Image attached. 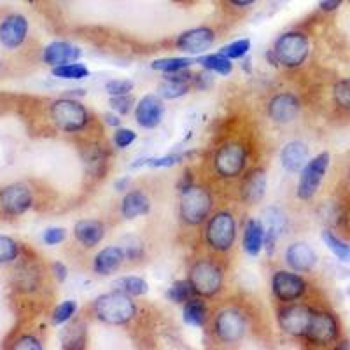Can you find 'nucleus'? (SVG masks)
Instances as JSON below:
<instances>
[{
  "label": "nucleus",
  "instance_id": "nucleus-1",
  "mask_svg": "<svg viewBox=\"0 0 350 350\" xmlns=\"http://www.w3.org/2000/svg\"><path fill=\"white\" fill-rule=\"evenodd\" d=\"M93 308H95L96 317L111 326H121V324L130 323L137 314V305L131 296L118 289L98 296Z\"/></svg>",
  "mask_w": 350,
  "mask_h": 350
},
{
  "label": "nucleus",
  "instance_id": "nucleus-2",
  "mask_svg": "<svg viewBox=\"0 0 350 350\" xmlns=\"http://www.w3.org/2000/svg\"><path fill=\"white\" fill-rule=\"evenodd\" d=\"M310 53V40L301 32L282 33L275 40L273 49L268 53L273 64H279L287 68H296L305 64Z\"/></svg>",
  "mask_w": 350,
  "mask_h": 350
},
{
  "label": "nucleus",
  "instance_id": "nucleus-3",
  "mask_svg": "<svg viewBox=\"0 0 350 350\" xmlns=\"http://www.w3.org/2000/svg\"><path fill=\"white\" fill-rule=\"evenodd\" d=\"M212 211V195L196 184H186L180 191V217L189 226H198Z\"/></svg>",
  "mask_w": 350,
  "mask_h": 350
},
{
  "label": "nucleus",
  "instance_id": "nucleus-4",
  "mask_svg": "<svg viewBox=\"0 0 350 350\" xmlns=\"http://www.w3.org/2000/svg\"><path fill=\"white\" fill-rule=\"evenodd\" d=\"M187 282L191 286L193 293L203 298H211L223 289L224 275L217 262L208 259H200L189 270Z\"/></svg>",
  "mask_w": 350,
  "mask_h": 350
},
{
  "label": "nucleus",
  "instance_id": "nucleus-5",
  "mask_svg": "<svg viewBox=\"0 0 350 350\" xmlns=\"http://www.w3.org/2000/svg\"><path fill=\"white\" fill-rule=\"evenodd\" d=\"M49 116H51L56 128H60L62 131H67V133L81 131L90 121L86 107L77 100L67 98V96L53 102L51 107H49Z\"/></svg>",
  "mask_w": 350,
  "mask_h": 350
},
{
  "label": "nucleus",
  "instance_id": "nucleus-6",
  "mask_svg": "<svg viewBox=\"0 0 350 350\" xmlns=\"http://www.w3.org/2000/svg\"><path fill=\"white\" fill-rule=\"evenodd\" d=\"M205 239L208 245L217 252L230 251L237 239L235 217L230 212H217L211 217L205 231Z\"/></svg>",
  "mask_w": 350,
  "mask_h": 350
},
{
  "label": "nucleus",
  "instance_id": "nucleus-7",
  "mask_svg": "<svg viewBox=\"0 0 350 350\" xmlns=\"http://www.w3.org/2000/svg\"><path fill=\"white\" fill-rule=\"evenodd\" d=\"M331 156L329 152H321L315 158H312L310 161H306V165L301 170V177H299L298 184V195L299 200H312L315 196V193L319 191V187L323 184L324 177L327 174V168H329Z\"/></svg>",
  "mask_w": 350,
  "mask_h": 350
},
{
  "label": "nucleus",
  "instance_id": "nucleus-8",
  "mask_svg": "<svg viewBox=\"0 0 350 350\" xmlns=\"http://www.w3.org/2000/svg\"><path fill=\"white\" fill-rule=\"evenodd\" d=\"M247 161V151L242 144L230 142L224 144L217 149L214 156V167L221 177L224 179H233L239 177L245 168Z\"/></svg>",
  "mask_w": 350,
  "mask_h": 350
},
{
  "label": "nucleus",
  "instance_id": "nucleus-9",
  "mask_svg": "<svg viewBox=\"0 0 350 350\" xmlns=\"http://www.w3.org/2000/svg\"><path fill=\"white\" fill-rule=\"evenodd\" d=\"M33 195L32 189L23 183H14L0 189V208L11 217L23 215L32 207Z\"/></svg>",
  "mask_w": 350,
  "mask_h": 350
},
{
  "label": "nucleus",
  "instance_id": "nucleus-10",
  "mask_svg": "<svg viewBox=\"0 0 350 350\" xmlns=\"http://www.w3.org/2000/svg\"><path fill=\"white\" fill-rule=\"evenodd\" d=\"M245 319L235 308L219 312L214 321V331L223 343H239L245 334Z\"/></svg>",
  "mask_w": 350,
  "mask_h": 350
},
{
  "label": "nucleus",
  "instance_id": "nucleus-11",
  "mask_svg": "<svg viewBox=\"0 0 350 350\" xmlns=\"http://www.w3.org/2000/svg\"><path fill=\"white\" fill-rule=\"evenodd\" d=\"M338 333L340 326L334 315L327 314V312H314L305 338L315 345H327L338 338Z\"/></svg>",
  "mask_w": 350,
  "mask_h": 350
},
{
  "label": "nucleus",
  "instance_id": "nucleus-12",
  "mask_svg": "<svg viewBox=\"0 0 350 350\" xmlns=\"http://www.w3.org/2000/svg\"><path fill=\"white\" fill-rule=\"evenodd\" d=\"M312 315H314V310L305 305L284 306L279 312V326L284 333L301 338L310 326Z\"/></svg>",
  "mask_w": 350,
  "mask_h": 350
},
{
  "label": "nucleus",
  "instance_id": "nucleus-13",
  "mask_svg": "<svg viewBox=\"0 0 350 350\" xmlns=\"http://www.w3.org/2000/svg\"><path fill=\"white\" fill-rule=\"evenodd\" d=\"M306 289L305 280L296 273L291 271H275L271 277V291H273L275 298L282 303L296 301L303 296Z\"/></svg>",
  "mask_w": 350,
  "mask_h": 350
},
{
  "label": "nucleus",
  "instance_id": "nucleus-14",
  "mask_svg": "<svg viewBox=\"0 0 350 350\" xmlns=\"http://www.w3.org/2000/svg\"><path fill=\"white\" fill-rule=\"evenodd\" d=\"M215 40V33L208 27H196L186 30L177 39V49L187 53V55H202L212 48Z\"/></svg>",
  "mask_w": 350,
  "mask_h": 350
},
{
  "label": "nucleus",
  "instance_id": "nucleus-15",
  "mask_svg": "<svg viewBox=\"0 0 350 350\" xmlns=\"http://www.w3.org/2000/svg\"><path fill=\"white\" fill-rule=\"evenodd\" d=\"M28 20L23 14H9L0 23V44L5 49H18L27 40Z\"/></svg>",
  "mask_w": 350,
  "mask_h": 350
},
{
  "label": "nucleus",
  "instance_id": "nucleus-16",
  "mask_svg": "<svg viewBox=\"0 0 350 350\" xmlns=\"http://www.w3.org/2000/svg\"><path fill=\"white\" fill-rule=\"evenodd\" d=\"M299 107V100L293 93H280L268 102V116L275 123H293L298 118Z\"/></svg>",
  "mask_w": 350,
  "mask_h": 350
},
{
  "label": "nucleus",
  "instance_id": "nucleus-17",
  "mask_svg": "<svg viewBox=\"0 0 350 350\" xmlns=\"http://www.w3.org/2000/svg\"><path fill=\"white\" fill-rule=\"evenodd\" d=\"M165 105L158 95H146L135 107V120L146 130H152L163 120Z\"/></svg>",
  "mask_w": 350,
  "mask_h": 350
},
{
  "label": "nucleus",
  "instance_id": "nucleus-18",
  "mask_svg": "<svg viewBox=\"0 0 350 350\" xmlns=\"http://www.w3.org/2000/svg\"><path fill=\"white\" fill-rule=\"evenodd\" d=\"M81 58V49L77 46L65 40H55L48 44L42 51V62L49 67H58V65L74 64Z\"/></svg>",
  "mask_w": 350,
  "mask_h": 350
},
{
  "label": "nucleus",
  "instance_id": "nucleus-19",
  "mask_svg": "<svg viewBox=\"0 0 350 350\" xmlns=\"http://www.w3.org/2000/svg\"><path fill=\"white\" fill-rule=\"evenodd\" d=\"M286 262L289 268L296 273H308L317 265V254L310 245L298 242L287 247L286 251Z\"/></svg>",
  "mask_w": 350,
  "mask_h": 350
},
{
  "label": "nucleus",
  "instance_id": "nucleus-20",
  "mask_svg": "<svg viewBox=\"0 0 350 350\" xmlns=\"http://www.w3.org/2000/svg\"><path fill=\"white\" fill-rule=\"evenodd\" d=\"M306 161H308V148L305 142L293 140L284 146L282 152H280V163H282L284 170H287L289 174H298L299 170H303Z\"/></svg>",
  "mask_w": 350,
  "mask_h": 350
},
{
  "label": "nucleus",
  "instance_id": "nucleus-21",
  "mask_svg": "<svg viewBox=\"0 0 350 350\" xmlns=\"http://www.w3.org/2000/svg\"><path fill=\"white\" fill-rule=\"evenodd\" d=\"M124 259H126V256H124L121 245H109L96 254L93 270L98 275H112L114 271L120 270Z\"/></svg>",
  "mask_w": 350,
  "mask_h": 350
},
{
  "label": "nucleus",
  "instance_id": "nucleus-22",
  "mask_svg": "<svg viewBox=\"0 0 350 350\" xmlns=\"http://www.w3.org/2000/svg\"><path fill=\"white\" fill-rule=\"evenodd\" d=\"M267 226H265V249L268 254H273L275 247H277V240L284 233L286 228V215L280 208L271 207L267 211Z\"/></svg>",
  "mask_w": 350,
  "mask_h": 350
},
{
  "label": "nucleus",
  "instance_id": "nucleus-23",
  "mask_svg": "<svg viewBox=\"0 0 350 350\" xmlns=\"http://www.w3.org/2000/svg\"><path fill=\"white\" fill-rule=\"evenodd\" d=\"M265 193H267V174H265V170L258 168V170L247 175L245 180H243L242 200L252 205V203L261 202Z\"/></svg>",
  "mask_w": 350,
  "mask_h": 350
},
{
  "label": "nucleus",
  "instance_id": "nucleus-24",
  "mask_svg": "<svg viewBox=\"0 0 350 350\" xmlns=\"http://www.w3.org/2000/svg\"><path fill=\"white\" fill-rule=\"evenodd\" d=\"M265 247V224L258 219H251L243 231V251L252 258H258Z\"/></svg>",
  "mask_w": 350,
  "mask_h": 350
},
{
  "label": "nucleus",
  "instance_id": "nucleus-25",
  "mask_svg": "<svg viewBox=\"0 0 350 350\" xmlns=\"http://www.w3.org/2000/svg\"><path fill=\"white\" fill-rule=\"evenodd\" d=\"M104 224L98 223V221H79V223L74 226V237H76L77 242L83 247H92L98 245L104 239Z\"/></svg>",
  "mask_w": 350,
  "mask_h": 350
},
{
  "label": "nucleus",
  "instance_id": "nucleus-26",
  "mask_svg": "<svg viewBox=\"0 0 350 350\" xmlns=\"http://www.w3.org/2000/svg\"><path fill=\"white\" fill-rule=\"evenodd\" d=\"M151 211V202L142 191H130L121 203V214L124 219H135Z\"/></svg>",
  "mask_w": 350,
  "mask_h": 350
},
{
  "label": "nucleus",
  "instance_id": "nucleus-27",
  "mask_svg": "<svg viewBox=\"0 0 350 350\" xmlns=\"http://www.w3.org/2000/svg\"><path fill=\"white\" fill-rule=\"evenodd\" d=\"M207 317L208 310L202 299H187V301L184 303L183 319L187 326L203 327L205 323H207Z\"/></svg>",
  "mask_w": 350,
  "mask_h": 350
},
{
  "label": "nucleus",
  "instance_id": "nucleus-28",
  "mask_svg": "<svg viewBox=\"0 0 350 350\" xmlns=\"http://www.w3.org/2000/svg\"><path fill=\"white\" fill-rule=\"evenodd\" d=\"M86 338L88 329L86 326H84V323L68 324L64 329V333H62V347L70 350L83 349V347L86 345Z\"/></svg>",
  "mask_w": 350,
  "mask_h": 350
},
{
  "label": "nucleus",
  "instance_id": "nucleus-29",
  "mask_svg": "<svg viewBox=\"0 0 350 350\" xmlns=\"http://www.w3.org/2000/svg\"><path fill=\"white\" fill-rule=\"evenodd\" d=\"M198 64L202 65L205 70L212 72V74H221V76H230L233 72V60H230L223 53H215V55H205L200 56Z\"/></svg>",
  "mask_w": 350,
  "mask_h": 350
},
{
  "label": "nucleus",
  "instance_id": "nucleus-30",
  "mask_svg": "<svg viewBox=\"0 0 350 350\" xmlns=\"http://www.w3.org/2000/svg\"><path fill=\"white\" fill-rule=\"evenodd\" d=\"M189 92V84L186 81H177L172 77H165V81L158 86V96L165 100H175L184 96Z\"/></svg>",
  "mask_w": 350,
  "mask_h": 350
},
{
  "label": "nucleus",
  "instance_id": "nucleus-31",
  "mask_svg": "<svg viewBox=\"0 0 350 350\" xmlns=\"http://www.w3.org/2000/svg\"><path fill=\"white\" fill-rule=\"evenodd\" d=\"M51 74L55 77H58V79L79 81L90 76V70H88L86 65L74 62V64H65V65H58V67H53Z\"/></svg>",
  "mask_w": 350,
  "mask_h": 350
},
{
  "label": "nucleus",
  "instance_id": "nucleus-32",
  "mask_svg": "<svg viewBox=\"0 0 350 350\" xmlns=\"http://www.w3.org/2000/svg\"><path fill=\"white\" fill-rule=\"evenodd\" d=\"M323 242L326 243V247L331 251V254L342 262H350V245L347 242H343L342 239H338L336 235H333L331 231H323Z\"/></svg>",
  "mask_w": 350,
  "mask_h": 350
},
{
  "label": "nucleus",
  "instance_id": "nucleus-33",
  "mask_svg": "<svg viewBox=\"0 0 350 350\" xmlns=\"http://www.w3.org/2000/svg\"><path fill=\"white\" fill-rule=\"evenodd\" d=\"M195 62L191 58H161V60L152 62V68L163 72L167 76V74H177L180 70H187Z\"/></svg>",
  "mask_w": 350,
  "mask_h": 350
},
{
  "label": "nucleus",
  "instance_id": "nucleus-34",
  "mask_svg": "<svg viewBox=\"0 0 350 350\" xmlns=\"http://www.w3.org/2000/svg\"><path fill=\"white\" fill-rule=\"evenodd\" d=\"M114 287L118 291H123L130 296H142L148 293V282L140 277H121L114 282Z\"/></svg>",
  "mask_w": 350,
  "mask_h": 350
},
{
  "label": "nucleus",
  "instance_id": "nucleus-35",
  "mask_svg": "<svg viewBox=\"0 0 350 350\" xmlns=\"http://www.w3.org/2000/svg\"><path fill=\"white\" fill-rule=\"evenodd\" d=\"M84 163H86L88 170L92 174L100 175V172H104L105 165V154L98 146H90L84 152Z\"/></svg>",
  "mask_w": 350,
  "mask_h": 350
},
{
  "label": "nucleus",
  "instance_id": "nucleus-36",
  "mask_svg": "<svg viewBox=\"0 0 350 350\" xmlns=\"http://www.w3.org/2000/svg\"><path fill=\"white\" fill-rule=\"evenodd\" d=\"M77 312V301L74 299H67V301L60 303V305L56 306L55 312L51 315V321L55 326H62V324L68 323Z\"/></svg>",
  "mask_w": 350,
  "mask_h": 350
},
{
  "label": "nucleus",
  "instance_id": "nucleus-37",
  "mask_svg": "<svg viewBox=\"0 0 350 350\" xmlns=\"http://www.w3.org/2000/svg\"><path fill=\"white\" fill-rule=\"evenodd\" d=\"M20 256V247L14 239L8 235H0V265H8L18 259Z\"/></svg>",
  "mask_w": 350,
  "mask_h": 350
},
{
  "label": "nucleus",
  "instance_id": "nucleus-38",
  "mask_svg": "<svg viewBox=\"0 0 350 350\" xmlns=\"http://www.w3.org/2000/svg\"><path fill=\"white\" fill-rule=\"evenodd\" d=\"M191 286L187 280H177V282L172 284L167 291V299L174 303H186L187 299L191 298Z\"/></svg>",
  "mask_w": 350,
  "mask_h": 350
},
{
  "label": "nucleus",
  "instance_id": "nucleus-39",
  "mask_svg": "<svg viewBox=\"0 0 350 350\" xmlns=\"http://www.w3.org/2000/svg\"><path fill=\"white\" fill-rule=\"evenodd\" d=\"M251 49V40L249 39H239L235 42L228 44L219 53H223L224 56H228L230 60H242L245 58L247 53Z\"/></svg>",
  "mask_w": 350,
  "mask_h": 350
},
{
  "label": "nucleus",
  "instance_id": "nucleus-40",
  "mask_svg": "<svg viewBox=\"0 0 350 350\" xmlns=\"http://www.w3.org/2000/svg\"><path fill=\"white\" fill-rule=\"evenodd\" d=\"M333 96L338 107L350 111V77L349 79H342L340 83L334 84Z\"/></svg>",
  "mask_w": 350,
  "mask_h": 350
},
{
  "label": "nucleus",
  "instance_id": "nucleus-41",
  "mask_svg": "<svg viewBox=\"0 0 350 350\" xmlns=\"http://www.w3.org/2000/svg\"><path fill=\"white\" fill-rule=\"evenodd\" d=\"M183 159L180 154H168V156H161V158H146L142 159V163H133V167H140V165H148V167L152 168H168L177 165Z\"/></svg>",
  "mask_w": 350,
  "mask_h": 350
},
{
  "label": "nucleus",
  "instance_id": "nucleus-42",
  "mask_svg": "<svg viewBox=\"0 0 350 350\" xmlns=\"http://www.w3.org/2000/svg\"><path fill=\"white\" fill-rule=\"evenodd\" d=\"M131 90H133V83L130 79H112L105 84V92L111 96L130 95Z\"/></svg>",
  "mask_w": 350,
  "mask_h": 350
},
{
  "label": "nucleus",
  "instance_id": "nucleus-43",
  "mask_svg": "<svg viewBox=\"0 0 350 350\" xmlns=\"http://www.w3.org/2000/svg\"><path fill=\"white\" fill-rule=\"evenodd\" d=\"M137 140V133L130 128H116L114 144L118 149H126Z\"/></svg>",
  "mask_w": 350,
  "mask_h": 350
},
{
  "label": "nucleus",
  "instance_id": "nucleus-44",
  "mask_svg": "<svg viewBox=\"0 0 350 350\" xmlns=\"http://www.w3.org/2000/svg\"><path fill=\"white\" fill-rule=\"evenodd\" d=\"M121 249L124 251L126 259H131V261H137V259L142 258V254H144L142 242H140L139 239H135V237H130V239H126V243H124V245H121Z\"/></svg>",
  "mask_w": 350,
  "mask_h": 350
},
{
  "label": "nucleus",
  "instance_id": "nucleus-45",
  "mask_svg": "<svg viewBox=\"0 0 350 350\" xmlns=\"http://www.w3.org/2000/svg\"><path fill=\"white\" fill-rule=\"evenodd\" d=\"M111 109L116 112V114H128L133 107V100H131L130 95H120V96H111Z\"/></svg>",
  "mask_w": 350,
  "mask_h": 350
},
{
  "label": "nucleus",
  "instance_id": "nucleus-46",
  "mask_svg": "<svg viewBox=\"0 0 350 350\" xmlns=\"http://www.w3.org/2000/svg\"><path fill=\"white\" fill-rule=\"evenodd\" d=\"M65 239H67V231L64 228H48L42 235V240L46 245H58Z\"/></svg>",
  "mask_w": 350,
  "mask_h": 350
},
{
  "label": "nucleus",
  "instance_id": "nucleus-47",
  "mask_svg": "<svg viewBox=\"0 0 350 350\" xmlns=\"http://www.w3.org/2000/svg\"><path fill=\"white\" fill-rule=\"evenodd\" d=\"M12 347L16 350H42V343H40L36 336H32V334L21 336L20 340H16V343Z\"/></svg>",
  "mask_w": 350,
  "mask_h": 350
},
{
  "label": "nucleus",
  "instance_id": "nucleus-48",
  "mask_svg": "<svg viewBox=\"0 0 350 350\" xmlns=\"http://www.w3.org/2000/svg\"><path fill=\"white\" fill-rule=\"evenodd\" d=\"M53 275H55V279L58 280V282H65L68 277L67 267H65L64 262H60V261L53 262Z\"/></svg>",
  "mask_w": 350,
  "mask_h": 350
},
{
  "label": "nucleus",
  "instance_id": "nucleus-49",
  "mask_svg": "<svg viewBox=\"0 0 350 350\" xmlns=\"http://www.w3.org/2000/svg\"><path fill=\"white\" fill-rule=\"evenodd\" d=\"M343 4V0H319V8L326 12H333Z\"/></svg>",
  "mask_w": 350,
  "mask_h": 350
},
{
  "label": "nucleus",
  "instance_id": "nucleus-50",
  "mask_svg": "<svg viewBox=\"0 0 350 350\" xmlns=\"http://www.w3.org/2000/svg\"><path fill=\"white\" fill-rule=\"evenodd\" d=\"M105 123L109 124V126H114V128H120L121 124V120H120V116L116 114V112H112V114H105Z\"/></svg>",
  "mask_w": 350,
  "mask_h": 350
},
{
  "label": "nucleus",
  "instance_id": "nucleus-51",
  "mask_svg": "<svg viewBox=\"0 0 350 350\" xmlns=\"http://www.w3.org/2000/svg\"><path fill=\"white\" fill-rule=\"evenodd\" d=\"M114 187L118 189V191H126V189H130V179L128 177H123V179H118L114 183Z\"/></svg>",
  "mask_w": 350,
  "mask_h": 350
},
{
  "label": "nucleus",
  "instance_id": "nucleus-52",
  "mask_svg": "<svg viewBox=\"0 0 350 350\" xmlns=\"http://www.w3.org/2000/svg\"><path fill=\"white\" fill-rule=\"evenodd\" d=\"M231 5H235V8H249L256 2V0H228Z\"/></svg>",
  "mask_w": 350,
  "mask_h": 350
},
{
  "label": "nucleus",
  "instance_id": "nucleus-53",
  "mask_svg": "<svg viewBox=\"0 0 350 350\" xmlns=\"http://www.w3.org/2000/svg\"><path fill=\"white\" fill-rule=\"evenodd\" d=\"M0 70H2V62H0Z\"/></svg>",
  "mask_w": 350,
  "mask_h": 350
}]
</instances>
